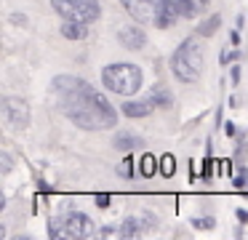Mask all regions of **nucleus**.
<instances>
[{"label":"nucleus","instance_id":"1","mask_svg":"<svg viewBox=\"0 0 248 240\" xmlns=\"http://www.w3.org/2000/svg\"><path fill=\"white\" fill-rule=\"evenodd\" d=\"M54 91L59 94L67 117L83 131H107L118 123L115 107L86 80L62 75L54 80Z\"/></svg>","mask_w":248,"mask_h":240},{"label":"nucleus","instance_id":"2","mask_svg":"<svg viewBox=\"0 0 248 240\" xmlns=\"http://www.w3.org/2000/svg\"><path fill=\"white\" fill-rule=\"evenodd\" d=\"M171 67H173V75L182 83H195L200 78V72H203V43L198 37H187L173 51Z\"/></svg>","mask_w":248,"mask_h":240},{"label":"nucleus","instance_id":"3","mask_svg":"<svg viewBox=\"0 0 248 240\" xmlns=\"http://www.w3.org/2000/svg\"><path fill=\"white\" fill-rule=\"evenodd\" d=\"M102 80L107 85V91L120 94V96H131L141 88V69L136 64L118 62V64H109V67L102 69Z\"/></svg>","mask_w":248,"mask_h":240},{"label":"nucleus","instance_id":"4","mask_svg":"<svg viewBox=\"0 0 248 240\" xmlns=\"http://www.w3.org/2000/svg\"><path fill=\"white\" fill-rule=\"evenodd\" d=\"M93 235V222L86 216V213L70 211L62 219H54L51 222V238H67V240H83Z\"/></svg>","mask_w":248,"mask_h":240},{"label":"nucleus","instance_id":"5","mask_svg":"<svg viewBox=\"0 0 248 240\" xmlns=\"http://www.w3.org/2000/svg\"><path fill=\"white\" fill-rule=\"evenodd\" d=\"M54 11L62 19H72V21H91L99 19L102 8H99V0H51Z\"/></svg>","mask_w":248,"mask_h":240},{"label":"nucleus","instance_id":"6","mask_svg":"<svg viewBox=\"0 0 248 240\" xmlns=\"http://www.w3.org/2000/svg\"><path fill=\"white\" fill-rule=\"evenodd\" d=\"M3 117L11 128L22 131V128L30 126V104L19 96H6L3 99Z\"/></svg>","mask_w":248,"mask_h":240},{"label":"nucleus","instance_id":"7","mask_svg":"<svg viewBox=\"0 0 248 240\" xmlns=\"http://www.w3.org/2000/svg\"><path fill=\"white\" fill-rule=\"evenodd\" d=\"M136 21H155V11L160 0H120Z\"/></svg>","mask_w":248,"mask_h":240},{"label":"nucleus","instance_id":"8","mask_svg":"<svg viewBox=\"0 0 248 240\" xmlns=\"http://www.w3.org/2000/svg\"><path fill=\"white\" fill-rule=\"evenodd\" d=\"M179 16L182 14H179L176 0H160V3H157V11H155V24L157 27H171Z\"/></svg>","mask_w":248,"mask_h":240},{"label":"nucleus","instance_id":"9","mask_svg":"<svg viewBox=\"0 0 248 240\" xmlns=\"http://www.w3.org/2000/svg\"><path fill=\"white\" fill-rule=\"evenodd\" d=\"M118 40L123 43L128 51H139V48H144L147 35H144V30H139V27H123V30L118 32Z\"/></svg>","mask_w":248,"mask_h":240},{"label":"nucleus","instance_id":"10","mask_svg":"<svg viewBox=\"0 0 248 240\" xmlns=\"http://www.w3.org/2000/svg\"><path fill=\"white\" fill-rule=\"evenodd\" d=\"M152 110H155V101L152 99H144V101H125L123 107H120V112L128 117H147L152 115Z\"/></svg>","mask_w":248,"mask_h":240},{"label":"nucleus","instance_id":"11","mask_svg":"<svg viewBox=\"0 0 248 240\" xmlns=\"http://www.w3.org/2000/svg\"><path fill=\"white\" fill-rule=\"evenodd\" d=\"M86 21H72V19H64L62 21V35L67 40H86L88 37V30H86Z\"/></svg>","mask_w":248,"mask_h":240},{"label":"nucleus","instance_id":"12","mask_svg":"<svg viewBox=\"0 0 248 240\" xmlns=\"http://www.w3.org/2000/svg\"><path fill=\"white\" fill-rule=\"evenodd\" d=\"M176 5L184 19H195V16H200L208 8V0H176Z\"/></svg>","mask_w":248,"mask_h":240},{"label":"nucleus","instance_id":"13","mask_svg":"<svg viewBox=\"0 0 248 240\" xmlns=\"http://www.w3.org/2000/svg\"><path fill=\"white\" fill-rule=\"evenodd\" d=\"M141 139L139 136H134V133H120L118 139H115V147L118 149H123V152H131V149H136V147H141Z\"/></svg>","mask_w":248,"mask_h":240},{"label":"nucleus","instance_id":"14","mask_svg":"<svg viewBox=\"0 0 248 240\" xmlns=\"http://www.w3.org/2000/svg\"><path fill=\"white\" fill-rule=\"evenodd\" d=\"M219 24H221V16H211V19H205L203 24L198 27V32L203 37H208V35H214V32L219 30Z\"/></svg>","mask_w":248,"mask_h":240},{"label":"nucleus","instance_id":"15","mask_svg":"<svg viewBox=\"0 0 248 240\" xmlns=\"http://www.w3.org/2000/svg\"><path fill=\"white\" fill-rule=\"evenodd\" d=\"M163 165H160V168H163V174H166V176H173V171H176V160H173V155H163Z\"/></svg>","mask_w":248,"mask_h":240},{"label":"nucleus","instance_id":"16","mask_svg":"<svg viewBox=\"0 0 248 240\" xmlns=\"http://www.w3.org/2000/svg\"><path fill=\"white\" fill-rule=\"evenodd\" d=\"M141 174L144 176L155 174V158H152V155H144V158H141Z\"/></svg>","mask_w":248,"mask_h":240},{"label":"nucleus","instance_id":"17","mask_svg":"<svg viewBox=\"0 0 248 240\" xmlns=\"http://www.w3.org/2000/svg\"><path fill=\"white\" fill-rule=\"evenodd\" d=\"M120 235H123V238H134L136 235V219H125V224L120 227Z\"/></svg>","mask_w":248,"mask_h":240},{"label":"nucleus","instance_id":"18","mask_svg":"<svg viewBox=\"0 0 248 240\" xmlns=\"http://www.w3.org/2000/svg\"><path fill=\"white\" fill-rule=\"evenodd\" d=\"M232 184H235L237 190H240V187H246V184H248V168H240V171H237V176L232 179Z\"/></svg>","mask_w":248,"mask_h":240},{"label":"nucleus","instance_id":"19","mask_svg":"<svg viewBox=\"0 0 248 240\" xmlns=\"http://www.w3.org/2000/svg\"><path fill=\"white\" fill-rule=\"evenodd\" d=\"M192 224H195V227H200V229H214V224H216V222H214L211 216H203V219H195Z\"/></svg>","mask_w":248,"mask_h":240},{"label":"nucleus","instance_id":"20","mask_svg":"<svg viewBox=\"0 0 248 240\" xmlns=\"http://www.w3.org/2000/svg\"><path fill=\"white\" fill-rule=\"evenodd\" d=\"M120 174H123V176H131V174H134V165H131V158H125L123 163H120Z\"/></svg>","mask_w":248,"mask_h":240},{"label":"nucleus","instance_id":"21","mask_svg":"<svg viewBox=\"0 0 248 240\" xmlns=\"http://www.w3.org/2000/svg\"><path fill=\"white\" fill-rule=\"evenodd\" d=\"M235 56H237V51H232V48H227V51L221 53V62H224V64H230V62H232V59H235Z\"/></svg>","mask_w":248,"mask_h":240},{"label":"nucleus","instance_id":"22","mask_svg":"<svg viewBox=\"0 0 248 240\" xmlns=\"http://www.w3.org/2000/svg\"><path fill=\"white\" fill-rule=\"evenodd\" d=\"M152 101H157V104H168L171 99L166 96V91H157V94H155V99H152Z\"/></svg>","mask_w":248,"mask_h":240},{"label":"nucleus","instance_id":"23","mask_svg":"<svg viewBox=\"0 0 248 240\" xmlns=\"http://www.w3.org/2000/svg\"><path fill=\"white\" fill-rule=\"evenodd\" d=\"M96 206L99 208H107L109 206V195H96Z\"/></svg>","mask_w":248,"mask_h":240},{"label":"nucleus","instance_id":"24","mask_svg":"<svg viewBox=\"0 0 248 240\" xmlns=\"http://www.w3.org/2000/svg\"><path fill=\"white\" fill-rule=\"evenodd\" d=\"M230 80L237 85V80H240V69H237V67H232V69H230Z\"/></svg>","mask_w":248,"mask_h":240},{"label":"nucleus","instance_id":"25","mask_svg":"<svg viewBox=\"0 0 248 240\" xmlns=\"http://www.w3.org/2000/svg\"><path fill=\"white\" fill-rule=\"evenodd\" d=\"M3 171H11V155L3 152Z\"/></svg>","mask_w":248,"mask_h":240},{"label":"nucleus","instance_id":"26","mask_svg":"<svg viewBox=\"0 0 248 240\" xmlns=\"http://www.w3.org/2000/svg\"><path fill=\"white\" fill-rule=\"evenodd\" d=\"M237 219H240V222H248V211H237Z\"/></svg>","mask_w":248,"mask_h":240}]
</instances>
